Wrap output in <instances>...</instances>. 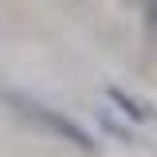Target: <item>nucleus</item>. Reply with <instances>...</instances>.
<instances>
[{"label":"nucleus","mask_w":157,"mask_h":157,"mask_svg":"<svg viewBox=\"0 0 157 157\" xmlns=\"http://www.w3.org/2000/svg\"><path fill=\"white\" fill-rule=\"evenodd\" d=\"M145 20H149V28L157 32V0H145Z\"/></svg>","instance_id":"3"},{"label":"nucleus","mask_w":157,"mask_h":157,"mask_svg":"<svg viewBox=\"0 0 157 157\" xmlns=\"http://www.w3.org/2000/svg\"><path fill=\"white\" fill-rule=\"evenodd\" d=\"M12 102L16 106H24V114L28 118H36V122H43L51 134L59 137H67V141H75L78 149H94V141H90V134L78 126V122H71V118H63L59 110H51V106H43V102H32V98H24V94H12Z\"/></svg>","instance_id":"1"},{"label":"nucleus","mask_w":157,"mask_h":157,"mask_svg":"<svg viewBox=\"0 0 157 157\" xmlns=\"http://www.w3.org/2000/svg\"><path fill=\"white\" fill-rule=\"evenodd\" d=\"M110 98H114L118 106H122V114H126V118H134V122H141V118H145V110H141V106H137V102H130V98L122 94V90H118V86H110Z\"/></svg>","instance_id":"2"}]
</instances>
